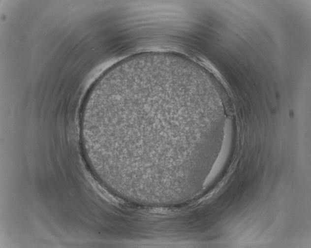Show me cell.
Wrapping results in <instances>:
<instances>
[{
	"label": "cell",
	"instance_id": "obj_1",
	"mask_svg": "<svg viewBox=\"0 0 311 248\" xmlns=\"http://www.w3.org/2000/svg\"><path fill=\"white\" fill-rule=\"evenodd\" d=\"M185 108L174 99L145 97L107 107L106 116L109 127L141 167L160 172L183 168L195 160Z\"/></svg>",
	"mask_w": 311,
	"mask_h": 248
}]
</instances>
